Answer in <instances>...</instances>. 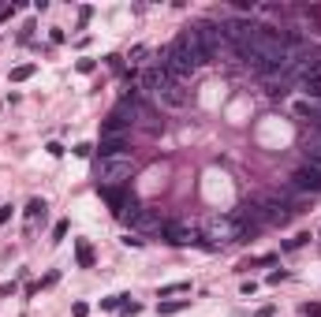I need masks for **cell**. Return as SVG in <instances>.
Masks as SVG:
<instances>
[{
  "mask_svg": "<svg viewBox=\"0 0 321 317\" xmlns=\"http://www.w3.org/2000/svg\"><path fill=\"white\" fill-rule=\"evenodd\" d=\"M287 49H291V38L273 34V30H262V26H258V30H254L236 52H239V60H246V64L258 71V75L269 79L273 71H277V67L287 60Z\"/></svg>",
  "mask_w": 321,
  "mask_h": 317,
  "instance_id": "6da1fadb",
  "label": "cell"
},
{
  "mask_svg": "<svg viewBox=\"0 0 321 317\" xmlns=\"http://www.w3.org/2000/svg\"><path fill=\"white\" fill-rule=\"evenodd\" d=\"M202 64H205V56H202V45H198L195 26H191V30H183L176 41L168 45V49L160 52V67H164L172 79H179V82H183L187 75H195Z\"/></svg>",
  "mask_w": 321,
  "mask_h": 317,
  "instance_id": "7a4b0ae2",
  "label": "cell"
},
{
  "mask_svg": "<svg viewBox=\"0 0 321 317\" xmlns=\"http://www.w3.org/2000/svg\"><path fill=\"white\" fill-rule=\"evenodd\" d=\"M142 86H146V90H150L157 101H164L168 109H183V105H187L183 82H179V79H172L164 67H150V71L142 75Z\"/></svg>",
  "mask_w": 321,
  "mask_h": 317,
  "instance_id": "3957f363",
  "label": "cell"
},
{
  "mask_svg": "<svg viewBox=\"0 0 321 317\" xmlns=\"http://www.w3.org/2000/svg\"><path fill=\"white\" fill-rule=\"evenodd\" d=\"M195 34H198V45H202V56L205 60H213V56H220V49L228 45V38H224V23H198L195 26Z\"/></svg>",
  "mask_w": 321,
  "mask_h": 317,
  "instance_id": "277c9868",
  "label": "cell"
},
{
  "mask_svg": "<svg viewBox=\"0 0 321 317\" xmlns=\"http://www.w3.org/2000/svg\"><path fill=\"white\" fill-rule=\"evenodd\" d=\"M97 179H101L105 191L127 183V179H131V160H127V157H109V160H101V164H97Z\"/></svg>",
  "mask_w": 321,
  "mask_h": 317,
  "instance_id": "5b68a950",
  "label": "cell"
},
{
  "mask_svg": "<svg viewBox=\"0 0 321 317\" xmlns=\"http://www.w3.org/2000/svg\"><path fill=\"white\" fill-rule=\"evenodd\" d=\"M291 187H295V191L318 194V191H321V172H318V168H310V164L295 168V172H291Z\"/></svg>",
  "mask_w": 321,
  "mask_h": 317,
  "instance_id": "8992f818",
  "label": "cell"
},
{
  "mask_svg": "<svg viewBox=\"0 0 321 317\" xmlns=\"http://www.w3.org/2000/svg\"><path fill=\"white\" fill-rule=\"evenodd\" d=\"M127 224L135 228V232H164V220L157 213H146V209H131L127 213Z\"/></svg>",
  "mask_w": 321,
  "mask_h": 317,
  "instance_id": "52a82bcc",
  "label": "cell"
},
{
  "mask_svg": "<svg viewBox=\"0 0 321 317\" xmlns=\"http://www.w3.org/2000/svg\"><path fill=\"white\" fill-rule=\"evenodd\" d=\"M209 239H213V242H232V239H239V224H236V220H213V224H209Z\"/></svg>",
  "mask_w": 321,
  "mask_h": 317,
  "instance_id": "ba28073f",
  "label": "cell"
},
{
  "mask_svg": "<svg viewBox=\"0 0 321 317\" xmlns=\"http://www.w3.org/2000/svg\"><path fill=\"white\" fill-rule=\"evenodd\" d=\"M164 239L172 242V246H191V242L198 239L195 228H183V224H164Z\"/></svg>",
  "mask_w": 321,
  "mask_h": 317,
  "instance_id": "9c48e42d",
  "label": "cell"
},
{
  "mask_svg": "<svg viewBox=\"0 0 321 317\" xmlns=\"http://www.w3.org/2000/svg\"><path fill=\"white\" fill-rule=\"evenodd\" d=\"M123 150H127V138H123V134H109V138H101V160L123 157Z\"/></svg>",
  "mask_w": 321,
  "mask_h": 317,
  "instance_id": "30bf717a",
  "label": "cell"
},
{
  "mask_svg": "<svg viewBox=\"0 0 321 317\" xmlns=\"http://www.w3.org/2000/svg\"><path fill=\"white\" fill-rule=\"evenodd\" d=\"M75 254H79V265H82V269H90V265H93V246H90L86 239H79V242H75Z\"/></svg>",
  "mask_w": 321,
  "mask_h": 317,
  "instance_id": "8fae6325",
  "label": "cell"
},
{
  "mask_svg": "<svg viewBox=\"0 0 321 317\" xmlns=\"http://www.w3.org/2000/svg\"><path fill=\"white\" fill-rule=\"evenodd\" d=\"M187 306H191V299H172V302H160L157 310L168 317V314H179V310H187Z\"/></svg>",
  "mask_w": 321,
  "mask_h": 317,
  "instance_id": "7c38bea8",
  "label": "cell"
},
{
  "mask_svg": "<svg viewBox=\"0 0 321 317\" xmlns=\"http://www.w3.org/2000/svg\"><path fill=\"white\" fill-rule=\"evenodd\" d=\"M306 164H310V168H318V172H321V142L306 146Z\"/></svg>",
  "mask_w": 321,
  "mask_h": 317,
  "instance_id": "4fadbf2b",
  "label": "cell"
},
{
  "mask_svg": "<svg viewBox=\"0 0 321 317\" xmlns=\"http://www.w3.org/2000/svg\"><path fill=\"white\" fill-rule=\"evenodd\" d=\"M30 75H34V64H23V67H15V71H11V82H26Z\"/></svg>",
  "mask_w": 321,
  "mask_h": 317,
  "instance_id": "5bb4252c",
  "label": "cell"
},
{
  "mask_svg": "<svg viewBox=\"0 0 321 317\" xmlns=\"http://www.w3.org/2000/svg\"><path fill=\"white\" fill-rule=\"evenodd\" d=\"M41 213H45V201H41V198H34L30 205H26V217H30V220H34V217H41Z\"/></svg>",
  "mask_w": 321,
  "mask_h": 317,
  "instance_id": "9a60e30c",
  "label": "cell"
},
{
  "mask_svg": "<svg viewBox=\"0 0 321 317\" xmlns=\"http://www.w3.org/2000/svg\"><path fill=\"white\" fill-rule=\"evenodd\" d=\"M303 317H321V302H306V306H303Z\"/></svg>",
  "mask_w": 321,
  "mask_h": 317,
  "instance_id": "2e32d148",
  "label": "cell"
},
{
  "mask_svg": "<svg viewBox=\"0 0 321 317\" xmlns=\"http://www.w3.org/2000/svg\"><path fill=\"white\" fill-rule=\"evenodd\" d=\"M64 235H68V220H60V224H56V232H52V242H60Z\"/></svg>",
  "mask_w": 321,
  "mask_h": 317,
  "instance_id": "e0dca14e",
  "label": "cell"
},
{
  "mask_svg": "<svg viewBox=\"0 0 321 317\" xmlns=\"http://www.w3.org/2000/svg\"><path fill=\"white\" fill-rule=\"evenodd\" d=\"M105 198H109V201H112V205H116V209L123 205V194H120V191H105Z\"/></svg>",
  "mask_w": 321,
  "mask_h": 317,
  "instance_id": "ac0fdd59",
  "label": "cell"
},
{
  "mask_svg": "<svg viewBox=\"0 0 321 317\" xmlns=\"http://www.w3.org/2000/svg\"><path fill=\"white\" fill-rule=\"evenodd\" d=\"M71 314H75V317H86V314H90V306H86V302H75V306H71Z\"/></svg>",
  "mask_w": 321,
  "mask_h": 317,
  "instance_id": "d6986e66",
  "label": "cell"
},
{
  "mask_svg": "<svg viewBox=\"0 0 321 317\" xmlns=\"http://www.w3.org/2000/svg\"><path fill=\"white\" fill-rule=\"evenodd\" d=\"M273 314H277V306H262V310H258L254 317H273Z\"/></svg>",
  "mask_w": 321,
  "mask_h": 317,
  "instance_id": "ffe728a7",
  "label": "cell"
},
{
  "mask_svg": "<svg viewBox=\"0 0 321 317\" xmlns=\"http://www.w3.org/2000/svg\"><path fill=\"white\" fill-rule=\"evenodd\" d=\"M8 217H11V205H0V224H8Z\"/></svg>",
  "mask_w": 321,
  "mask_h": 317,
  "instance_id": "44dd1931",
  "label": "cell"
},
{
  "mask_svg": "<svg viewBox=\"0 0 321 317\" xmlns=\"http://www.w3.org/2000/svg\"><path fill=\"white\" fill-rule=\"evenodd\" d=\"M318 123H321V116H318Z\"/></svg>",
  "mask_w": 321,
  "mask_h": 317,
  "instance_id": "7402d4cb",
  "label": "cell"
}]
</instances>
